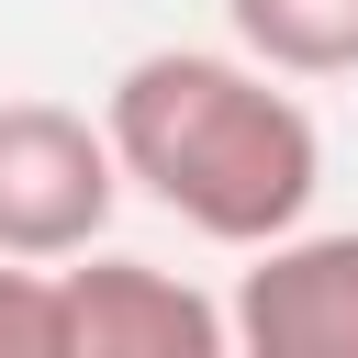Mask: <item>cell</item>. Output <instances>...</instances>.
I'll list each match as a JSON object with an SVG mask.
<instances>
[{"label": "cell", "instance_id": "8992f818", "mask_svg": "<svg viewBox=\"0 0 358 358\" xmlns=\"http://www.w3.org/2000/svg\"><path fill=\"white\" fill-rule=\"evenodd\" d=\"M0 358H67V336H56V268H34V257H0Z\"/></svg>", "mask_w": 358, "mask_h": 358}, {"label": "cell", "instance_id": "3957f363", "mask_svg": "<svg viewBox=\"0 0 358 358\" xmlns=\"http://www.w3.org/2000/svg\"><path fill=\"white\" fill-rule=\"evenodd\" d=\"M56 336L67 358H224L235 302L168 280L157 257H78L56 268Z\"/></svg>", "mask_w": 358, "mask_h": 358}, {"label": "cell", "instance_id": "7a4b0ae2", "mask_svg": "<svg viewBox=\"0 0 358 358\" xmlns=\"http://www.w3.org/2000/svg\"><path fill=\"white\" fill-rule=\"evenodd\" d=\"M112 201H123L112 123H90L67 101H0V257L67 268L101 246Z\"/></svg>", "mask_w": 358, "mask_h": 358}, {"label": "cell", "instance_id": "6da1fadb", "mask_svg": "<svg viewBox=\"0 0 358 358\" xmlns=\"http://www.w3.org/2000/svg\"><path fill=\"white\" fill-rule=\"evenodd\" d=\"M112 145H123V179L179 213L190 235L213 246H268L313 213V179H324V134L313 112L280 90L268 56H213V45H157L112 78L101 101Z\"/></svg>", "mask_w": 358, "mask_h": 358}, {"label": "cell", "instance_id": "277c9868", "mask_svg": "<svg viewBox=\"0 0 358 358\" xmlns=\"http://www.w3.org/2000/svg\"><path fill=\"white\" fill-rule=\"evenodd\" d=\"M235 347L257 358H358V224L336 235H268L235 280Z\"/></svg>", "mask_w": 358, "mask_h": 358}, {"label": "cell", "instance_id": "5b68a950", "mask_svg": "<svg viewBox=\"0 0 358 358\" xmlns=\"http://www.w3.org/2000/svg\"><path fill=\"white\" fill-rule=\"evenodd\" d=\"M224 22L280 78H347L358 67V0H224Z\"/></svg>", "mask_w": 358, "mask_h": 358}]
</instances>
